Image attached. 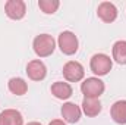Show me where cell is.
I'll return each instance as SVG.
<instances>
[{
  "instance_id": "cell-18",
  "label": "cell",
  "mask_w": 126,
  "mask_h": 125,
  "mask_svg": "<svg viewBox=\"0 0 126 125\" xmlns=\"http://www.w3.org/2000/svg\"><path fill=\"white\" fill-rule=\"evenodd\" d=\"M27 125H41L40 122H30V124H27Z\"/></svg>"
},
{
  "instance_id": "cell-4",
  "label": "cell",
  "mask_w": 126,
  "mask_h": 125,
  "mask_svg": "<svg viewBox=\"0 0 126 125\" xmlns=\"http://www.w3.org/2000/svg\"><path fill=\"white\" fill-rule=\"evenodd\" d=\"M57 43H59V49L62 50V53L67 55V56L76 53V50H78V38L70 31H63L59 35Z\"/></svg>"
},
{
  "instance_id": "cell-10",
  "label": "cell",
  "mask_w": 126,
  "mask_h": 125,
  "mask_svg": "<svg viewBox=\"0 0 126 125\" xmlns=\"http://www.w3.org/2000/svg\"><path fill=\"white\" fill-rule=\"evenodd\" d=\"M62 116L66 122L75 124L81 119V109L75 103H64L62 106Z\"/></svg>"
},
{
  "instance_id": "cell-7",
  "label": "cell",
  "mask_w": 126,
  "mask_h": 125,
  "mask_svg": "<svg viewBox=\"0 0 126 125\" xmlns=\"http://www.w3.org/2000/svg\"><path fill=\"white\" fill-rule=\"evenodd\" d=\"M97 15H98V18L103 22L110 24V22L116 21V18H117V9H116V6L113 3L103 1V3H100V6L97 9Z\"/></svg>"
},
{
  "instance_id": "cell-15",
  "label": "cell",
  "mask_w": 126,
  "mask_h": 125,
  "mask_svg": "<svg viewBox=\"0 0 126 125\" xmlns=\"http://www.w3.org/2000/svg\"><path fill=\"white\" fill-rule=\"evenodd\" d=\"M7 85H9V90L13 94H16V96H22L28 90V85L22 78H10Z\"/></svg>"
},
{
  "instance_id": "cell-3",
  "label": "cell",
  "mask_w": 126,
  "mask_h": 125,
  "mask_svg": "<svg viewBox=\"0 0 126 125\" xmlns=\"http://www.w3.org/2000/svg\"><path fill=\"white\" fill-rule=\"evenodd\" d=\"M111 59L107 56V55H103V53H98V55H94L91 58V71L94 72L95 75L98 77H103V75H107L111 69Z\"/></svg>"
},
{
  "instance_id": "cell-11",
  "label": "cell",
  "mask_w": 126,
  "mask_h": 125,
  "mask_svg": "<svg viewBox=\"0 0 126 125\" xmlns=\"http://www.w3.org/2000/svg\"><path fill=\"white\" fill-rule=\"evenodd\" d=\"M110 115L113 118L114 122L117 124H126V100H119L116 102L111 109H110Z\"/></svg>"
},
{
  "instance_id": "cell-5",
  "label": "cell",
  "mask_w": 126,
  "mask_h": 125,
  "mask_svg": "<svg viewBox=\"0 0 126 125\" xmlns=\"http://www.w3.org/2000/svg\"><path fill=\"white\" fill-rule=\"evenodd\" d=\"M84 66L79 62H75V61H70L63 66V75L67 81L70 83H78L84 78Z\"/></svg>"
},
{
  "instance_id": "cell-6",
  "label": "cell",
  "mask_w": 126,
  "mask_h": 125,
  "mask_svg": "<svg viewBox=\"0 0 126 125\" xmlns=\"http://www.w3.org/2000/svg\"><path fill=\"white\" fill-rule=\"evenodd\" d=\"M4 10L10 19H22L25 16L27 7L22 0H7L4 4Z\"/></svg>"
},
{
  "instance_id": "cell-1",
  "label": "cell",
  "mask_w": 126,
  "mask_h": 125,
  "mask_svg": "<svg viewBox=\"0 0 126 125\" xmlns=\"http://www.w3.org/2000/svg\"><path fill=\"white\" fill-rule=\"evenodd\" d=\"M32 47H34V52H35L40 58H47V56H50V55L54 52V49H56V41H54V38H53L51 35H48V34H40V35H37V37L34 38Z\"/></svg>"
},
{
  "instance_id": "cell-12",
  "label": "cell",
  "mask_w": 126,
  "mask_h": 125,
  "mask_svg": "<svg viewBox=\"0 0 126 125\" xmlns=\"http://www.w3.org/2000/svg\"><path fill=\"white\" fill-rule=\"evenodd\" d=\"M82 110L87 116L93 118L97 116L100 112H101V103L98 99H90V97H85L84 102H82Z\"/></svg>"
},
{
  "instance_id": "cell-16",
  "label": "cell",
  "mask_w": 126,
  "mask_h": 125,
  "mask_svg": "<svg viewBox=\"0 0 126 125\" xmlns=\"http://www.w3.org/2000/svg\"><path fill=\"white\" fill-rule=\"evenodd\" d=\"M59 6H60V1L59 0H40L38 1V7L44 13H47V15L54 13L59 9Z\"/></svg>"
},
{
  "instance_id": "cell-2",
  "label": "cell",
  "mask_w": 126,
  "mask_h": 125,
  "mask_svg": "<svg viewBox=\"0 0 126 125\" xmlns=\"http://www.w3.org/2000/svg\"><path fill=\"white\" fill-rule=\"evenodd\" d=\"M104 83L100 80V78H87L82 84H81V91L85 97H90V99H98L101 94L104 93Z\"/></svg>"
},
{
  "instance_id": "cell-8",
  "label": "cell",
  "mask_w": 126,
  "mask_h": 125,
  "mask_svg": "<svg viewBox=\"0 0 126 125\" xmlns=\"http://www.w3.org/2000/svg\"><path fill=\"white\" fill-rule=\"evenodd\" d=\"M27 74L32 81H41L47 75V68L41 61H31L27 65Z\"/></svg>"
},
{
  "instance_id": "cell-17",
  "label": "cell",
  "mask_w": 126,
  "mask_h": 125,
  "mask_svg": "<svg viewBox=\"0 0 126 125\" xmlns=\"http://www.w3.org/2000/svg\"><path fill=\"white\" fill-rule=\"evenodd\" d=\"M48 125H66V124L63 122L62 119H54V121H51Z\"/></svg>"
},
{
  "instance_id": "cell-9",
  "label": "cell",
  "mask_w": 126,
  "mask_h": 125,
  "mask_svg": "<svg viewBox=\"0 0 126 125\" xmlns=\"http://www.w3.org/2000/svg\"><path fill=\"white\" fill-rule=\"evenodd\" d=\"M0 125H24V118L16 109H6L0 113Z\"/></svg>"
},
{
  "instance_id": "cell-13",
  "label": "cell",
  "mask_w": 126,
  "mask_h": 125,
  "mask_svg": "<svg viewBox=\"0 0 126 125\" xmlns=\"http://www.w3.org/2000/svg\"><path fill=\"white\" fill-rule=\"evenodd\" d=\"M51 93L54 94V97L60 99V100H66L72 96V87L67 83L63 81H57L51 85Z\"/></svg>"
},
{
  "instance_id": "cell-14",
  "label": "cell",
  "mask_w": 126,
  "mask_h": 125,
  "mask_svg": "<svg viewBox=\"0 0 126 125\" xmlns=\"http://www.w3.org/2000/svg\"><path fill=\"white\" fill-rule=\"evenodd\" d=\"M113 59L119 65H126V41H116L113 46Z\"/></svg>"
}]
</instances>
